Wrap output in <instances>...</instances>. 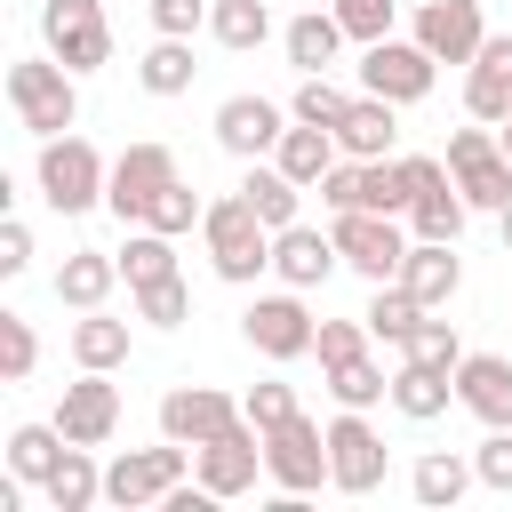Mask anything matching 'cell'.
<instances>
[{
	"label": "cell",
	"instance_id": "6da1fadb",
	"mask_svg": "<svg viewBox=\"0 0 512 512\" xmlns=\"http://www.w3.org/2000/svg\"><path fill=\"white\" fill-rule=\"evenodd\" d=\"M8 104H16V128L72 136V120H80V72L56 64V56H16L8 64Z\"/></svg>",
	"mask_w": 512,
	"mask_h": 512
},
{
	"label": "cell",
	"instance_id": "7a4b0ae2",
	"mask_svg": "<svg viewBox=\"0 0 512 512\" xmlns=\"http://www.w3.org/2000/svg\"><path fill=\"white\" fill-rule=\"evenodd\" d=\"M200 232H208V264H216V280H232V288H248L256 272H272V224L240 200V192H224V200H208V216H200Z\"/></svg>",
	"mask_w": 512,
	"mask_h": 512
},
{
	"label": "cell",
	"instance_id": "3957f363",
	"mask_svg": "<svg viewBox=\"0 0 512 512\" xmlns=\"http://www.w3.org/2000/svg\"><path fill=\"white\" fill-rule=\"evenodd\" d=\"M104 184H112V160H104L88 136H40V200H48L56 216L96 208Z\"/></svg>",
	"mask_w": 512,
	"mask_h": 512
},
{
	"label": "cell",
	"instance_id": "277c9868",
	"mask_svg": "<svg viewBox=\"0 0 512 512\" xmlns=\"http://www.w3.org/2000/svg\"><path fill=\"white\" fill-rule=\"evenodd\" d=\"M336 248H344V264L376 288V280H400V264H408V240L416 232H400V216H384V208H336Z\"/></svg>",
	"mask_w": 512,
	"mask_h": 512
},
{
	"label": "cell",
	"instance_id": "5b68a950",
	"mask_svg": "<svg viewBox=\"0 0 512 512\" xmlns=\"http://www.w3.org/2000/svg\"><path fill=\"white\" fill-rule=\"evenodd\" d=\"M264 472L280 480V496H312L328 480V424H312L304 408L288 424H272L264 432Z\"/></svg>",
	"mask_w": 512,
	"mask_h": 512
},
{
	"label": "cell",
	"instance_id": "8992f818",
	"mask_svg": "<svg viewBox=\"0 0 512 512\" xmlns=\"http://www.w3.org/2000/svg\"><path fill=\"white\" fill-rule=\"evenodd\" d=\"M184 440H160V448H120L112 464H104V504H120V512H136V504H160L176 480H184Z\"/></svg>",
	"mask_w": 512,
	"mask_h": 512
},
{
	"label": "cell",
	"instance_id": "52a82bcc",
	"mask_svg": "<svg viewBox=\"0 0 512 512\" xmlns=\"http://www.w3.org/2000/svg\"><path fill=\"white\" fill-rule=\"evenodd\" d=\"M448 176H456V192L472 208H504L512 200V152H504V136H488V120L456 128L448 136Z\"/></svg>",
	"mask_w": 512,
	"mask_h": 512
},
{
	"label": "cell",
	"instance_id": "ba28073f",
	"mask_svg": "<svg viewBox=\"0 0 512 512\" xmlns=\"http://www.w3.org/2000/svg\"><path fill=\"white\" fill-rule=\"evenodd\" d=\"M40 40H48V56H56V64H72V72L112 64V24H104V0H48V8H40Z\"/></svg>",
	"mask_w": 512,
	"mask_h": 512
},
{
	"label": "cell",
	"instance_id": "9c48e42d",
	"mask_svg": "<svg viewBox=\"0 0 512 512\" xmlns=\"http://www.w3.org/2000/svg\"><path fill=\"white\" fill-rule=\"evenodd\" d=\"M432 64H440V56H432L424 40H392V32H384V40H368V56H360V88L384 96V104H424V96H432Z\"/></svg>",
	"mask_w": 512,
	"mask_h": 512
},
{
	"label": "cell",
	"instance_id": "30bf717a",
	"mask_svg": "<svg viewBox=\"0 0 512 512\" xmlns=\"http://www.w3.org/2000/svg\"><path fill=\"white\" fill-rule=\"evenodd\" d=\"M384 440H376V424H368V408H344L336 424H328V488H344V496H368V488H384Z\"/></svg>",
	"mask_w": 512,
	"mask_h": 512
},
{
	"label": "cell",
	"instance_id": "8fae6325",
	"mask_svg": "<svg viewBox=\"0 0 512 512\" xmlns=\"http://www.w3.org/2000/svg\"><path fill=\"white\" fill-rule=\"evenodd\" d=\"M176 184V152L168 144H128L120 160H112V184H104V208L120 216V224H144V208L160 200Z\"/></svg>",
	"mask_w": 512,
	"mask_h": 512
},
{
	"label": "cell",
	"instance_id": "7c38bea8",
	"mask_svg": "<svg viewBox=\"0 0 512 512\" xmlns=\"http://www.w3.org/2000/svg\"><path fill=\"white\" fill-rule=\"evenodd\" d=\"M240 336H248L264 360H304V352H312V336H320V320L304 312V296H296V288H280V296H256V304L240 312Z\"/></svg>",
	"mask_w": 512,
	"mask_h": 512
},
{
	"label": "cell",
	"instance_id": "4fadbf2b",
	"mask_svg": "<svg viewBox=\"0 0 512 512\" xmlns=\"http://www.w3.org/2000/svg\"><path fill=\"white\" fill-rule=\"evenodd\" d=\"M56 432L80 440V448H104V440L120 432V384H112V368H80V384H64Z\"/></svg>",
	"mask_w": 512,
	"mask_h": 512
},
{
	"label": "cell",
	"instance_id": "5bb4252c",
	"mask_svg": "<svg viewBox=\"0 0 512 512\" xmlns=\"http://www.w3.org/2000/svg\"><path fill=\"white\" fill-rule=\"evenodd\" d=\"M240 424V400H224L216 384H176L160 392V440H184V448H208L216 432Z\"/></svg>",
	"mask_w": 512,
	"mask_h": 512
},
{
	"label": "cell",
	"instance_id": "9a60e30c",
	"mask_svg": "<svg viewBox=\"0 0 512 512\" xmlns=\"http://www.w3.org/2000/svg\"><path fill=\"white\" fill-rule=\"evenodd\" d=\"M288 120H296V112H280L272 96H224V104H216V144H224L232 160H264V152L288 136Z\"/></svg>",
	"mask_w": 512,
	"mask_h": 512
},
{
	"label": "cell",
	"instance_id": "2e32d148",
	"mask_svg": "<svg viewBox=\"0 0 512 512\" xmlns=\"http://www.w3.org/2000/svg\"><path fill=\"white\" fill-rule=\"evenodd\" d=\"M192 456H200V488H216V496H248L256 472H264V432L240 416L232 432H216V440L192 448Z\"/></svg>",
	"mask_w": 512,
	"mask_h": 512
},
{
	"label": "cell",
	"instance_id": "e0dca14e",
	"mask_svg": "<svg viewBox=\"0 0 512 512\" xmlns=\"http://www.w3.org/2000/svg\"><path fill=\"white\" fill-rule=\"evenodd\" d=\"M416 40L440 56V64H472L488 24H480V0H424L416 8Z\"/></svg>",
	"mask_w": 512,
	"mask_h": 512
},
{
	"label": "cell",
	"instance_id": "ac0fdd59",
	"mask_svg": "<svg viewBox=\"0 0 512 512\" xmlns=\"http://www.w3.org/2000/svg\"><path fill=\"white\" fill-rule=\"evenodd\" d=\"M464 112L488 120V128L512 120V32H488V40H480V56H472V72H464Z\"/></svg>",
	"mask_w": 512,
	"mask_h": 512
},
{
	"label": "cell",
	"instance_id": "d6986e66",
	"mask_svg": "<svg viewBox=\"0 0 512 512\" xmlns=\"http://www.w3.org/2000/svg\"><path fill=\"white\" fill-rule=\"evenodd\" d=\"M344 264V248H336V232H320V224H288V232H272V272L288 280V288H320L328 272Z\"/></svg>",
	"mask_w": 512,
	"mask_h": 512
},
{
	"label": "cell",
	"instance_id": "ffe728a7",
	"mask_svg": "<svg viewBox=\"0 0 512 512\" xmlns=\"http://www.w3.org/2000/svg\"><path fill=\"white\" fill-rule=\"evenodd\" d=\"M456 400H464L480 424H512V360H504V352H464Z\"/></svg>",
	"mask_w": 512,
	"mask_h": 512
},
{
	"label": "cell",
	"instance_id": "44dd1931",
	"mask_svg": "<svg viewBox=\"0 0 512 512\" xmlns=\"http://www.w3.org/2000/svg\"><path fill=\"white\" fill-rule=\"evenodd\" d=\"M400 280H408V296L424 304V312H440L456 288H464V264H456V240H408V264H400Z\"/></svg>",
	"mask_w": 512,
	"mask_h": 512
},
{
	"label": "cell",
	"instance_id": "7402d4cb",
	"mask_svg": "<svg viewBox=\"0 0 512 512\" xmlns=\"http://www.w3.org/2000/svg\"><path fill=\"white\" fill-rule=\"evenodd\" d=\"M400 104H384V96H352V112L336 120V144H344V160H392V136H400V120H392Z\"/></svg>",
	"mask_w": 512,
	"mask_h": 512
},
{
	"label": "cell",
	"instance_id": "603a6c76",
	"mask_svg": "<svg viewBox=\"0 0 512 512\" xmlns=\"http://www.w3.org/2000/svg\"><path fill=\"white\" fill-rule=\"evenodd\" d=\"M240 200L272 224V232H288L296 224V208H304V184L280 168V160H248V176H240Z\"/></svg>",
	"mask_w": 512,
	"mask_h": 512
},
{
	"label": "cell",
	"instance_id": "cb8c5ba5",
	"mask_svg": "<svg viewBox=\"0 0 512 512\" xmlns=\"http://www.w3.org/2000/svg\"><path fill=\"white\" fill-rule=\"evenodd\" d=\"M112 280H120V256H104V248H72V256L56 264V296H64L72 312H96V304L112 296Z\"/></svg>",
	"mask_w": 512,
	"mask_h": 512
},
{
	"label": "cell",
	"instance_id": "d4e9b609",
	"mask_svg": "<svg viewBox=\"0 0 512 512\" xmlns=\"http://www.w3.org/2000/svg\"><path fill=\"white\" fill-rule=\"evenodd\" d=\"M336 152H344V144H336V128H312V120H296V128L272 144V160H280V168H288L304 192H312V184L336 168Z\"/></svg>",
	"mask_w": 512,
	"mask_h": 512
},
{
	"label": "cell",
	"instance_id": "484cf974",
	"mask_svg": "<svg viewBox=\"0 0 512 512\" xmlns=\"http://www.w3.org/2000/svg\"><path fill=\"white\" fill-rule=\"evenodd\" d=\"M448 400H456V376H440V368H424V360H400V368H392V408H400L408 424H432Z\"/></svg>",
	"mask_w": 512,
	"mask_h": 512
},
{
	"label": "cell",
	"instance_id": "4316f807",
	"mask_svg": "<svg viewBox=\"0 0 512 512\" xmlns=\"http://www.w3.org/2000/svg\"><path fill=\"white\" fill-rule=\"evenodd\" d=\"M344 40H352V32L336 24V8H304V16L288 24V64H296V72H328Z\"/></svg>",
	"mask_w": 512,
	"mask_h": 512
},
{
	"label": "cell",
	"instance_id": "83f0119b",
	"mask_svg": "<svg viewBox=\"0 0 512 512\" xmlns=\"http://www.w3.org/2000/svg\"><path fill=\"white\" fill-rule=\"evenodd\" d=\"M464 216H472V200H464V192H456V176H448V184L416 192L408 232H416V240H464Z\"/></svg>",
	"mask_w": 512,
	"mask_h": 512
},
{
	"label": "cell",
	"instance_id": "f1b7e54d",
	"mask_svg": "<svg viewBox=\"0 0 512 512\" xmlns=\"http://www.w3.org/2000/svg\"><path fill=\"white\" fill-rule=\"evenodd\" d=\"M360 320H368V336H376V344H408V336H416V320H424V304L408 296V280H376V296H368V312H360Z\"/></svg>",
	"mask_w": 512,
	"mask_h": 512
},
{
	"label": "cell",
	"instance_id": "f546056e",
	"mask_svg": "<svg viewBox=\"0 0 512 512\" xmlns=\"http://www.w3.org/2000/svg\"><path fill=\"white\" fill-rule=\"evenodd\" d=\"M72 360H80V368H120V360H128V320H112L104 304L80 312V320H72Z\"/></svg>",
	"mask_w": 512,
	"mask_h": 512
},
{
	"label": "cell",
	"instance_id": "4dcf8cb0",
	"mask_svg": "<svg viewBox=\"0 0 512 512\" xmlns=\"http://www.w3.org/2000/svg\"><path fill=\"white\" fill-rule=\"evenodd\" d=\"M64 448H72V440H64L56 424H16V432H8V472H16V480H40V488H48V472L64 464Z\"/></svg>",
	"mask_w": 512,
	"mask_h": 512
},
{
	"label": "cell",
	"instance_id": "1f68e13d",
	"mask_svg": "<svg viewBox=\"0 0 512 512\" xmlns=\"http://www.w3.org/2000/svg\"><path fill=\"white\" fill-rule=\"evenodd\" d=\"M208 32H216L232 56H248V48L272 40V8H264V0H208Z\"/></svg>",
	"mask_w": 512,
	"mask_h": 512
},
{
	"label": "cell",
	"instance_id": "d6a6232c",
	"mask_svg": "<svg viewBox=\"0 0 512 512\" xmlns=\"http://www.w3.org/2000/svg\"><path fill=\"white\" fill-rule=\"evenodd\" d=\"M192 72H200V64H192V40H168V32H160V40L144 48V64H136L144 96H184V88H192Z\"/></svg>",
	"mask_w": 512,
	"mask_h": 512
},
{
	"label": "cell",
	"instance_id": "836d02e7",
	"mask_svg": "<svg viewBox=\"0 0 512 512\" xmlns=\"http://www.w3.org/2000/svg\"><path fill=\"white\" fill-rule=\"evenodd\" d=\"M472 480H480V472H472L464 456H448V448H432V456H416V472H408V488H416V504H432V512H440V504H456V496H464Z\"/></svg>",
	"mask_w": 512,
	"mask_h": 512
},
{
	"label": "cell",
	"instance_id": "e575fe53",
	"mask_svg": "<svg viewBox=\"0 0 512 512\" xmlns=\"http://www.w3.org/2000/svg\"><path fill=\"white\" fill-rule=\"evenodd\" d=\"M96 496H104V472H96V456L72 440V448H64V464L48 472V504H56V512H88Z\"/></svg>",
	"mask_w": 512,
	"mask_h": 512
},
{
	"label": "cell",
	"instance_id": "d590c367",
	"mask_svg": "<svg viewBox=\"0 0 512 512\" xmlns=\"http://www.w3.org/2000/svg\"><path fill=\"white\" fill-rule=\"evenodd\" d=\"M360 208H384V216H408V208H416V184H408V160H360Z\"/></svg>",
	"mask_w": 512,
	"mask_h": 512
},
{
	"label": "cell",
	"instance_id": "8d00e7d4",
	"mask_svg": "<svg viewBox=\"0 0 512 512\" xmlns=\"http://www.w3.org/2000/svg\"><path fill=\"white\" fill-rule=\"evenodd\" d=\"M168 272H176V248H168V232L136 224V232H128V248H120V280H128V288H144V280H168Z\"/></svg>",
	"mask_w": 512,
	"mask_h": 512
},
{
	"label": "cell",
	"instance_id": "74e56055",
	"mask_svg": "<svg viewBox=\"0 0 512 512\" xmlns=\"http://www.w3.org/2000/svg\"><path fill=\"white\" fill-rule=\"evenodd\" d=\"M328 392H336V408H376V400H392V376L360 352V360H336L328 368Z\"/></svg>",
	"mask_w": 512,
	"mask_h": 512
},
{
	"label": "cell",
	"instance_id": "f35d334b",
	"mask_svg": "<svg viewBox=\"0 0 512 512\" xmlns=\"http://www.w3.org/2000/svg\"><path fill=\"white\" fill-rule=\"evenodd\" d=\"M400 360H424V368L456 376V368H464V336H456L448 320H432V312H424V320H416V336L400 344Z\"/></svg>",
	"mask_w": 512,
	"mask_h": 512
},
{
	"label": "cell",
	"instance_id": "ab89813d",
	"mask_svg": "<svg viewBox=\"0 0 512 512\" xmlns=\"http://www.w3.org/2000/svg\"><path fill=\"white\" fill-rule=\"evenodd\" d=\"M288 112H296V120H312V128H336V120L352 112V96H344L328 72H304V88L288 96Z\"/></svg>",
	"mask_w": 512,
	"mask_h": 512
},
{
	"label": "cell",
	"instance_id": "60d3db41",
	"mask_svg": "<svg viewBox=\"0 0 512 512\" xmlns=\"http://www.w3.org/2000/svg\"><path fill=\"white\" fill-rule=\"evenodd\" d=\"M136 296V320H152V328H184L192 320V296H184V280L168 272V280H144V288H128Z\"/></svg>",
	"mask_w": 512,
	"mask_h": 512
},
{
	"label": "cell",
	"instance_id": "b9f144b4",
	"mask_svg": "<svg viewBox=\"0 0 512 512\" xmlns=\"http://www.w3.org/2000/svg\"><path fill=\"white\" fill-rule=\"evenodd\" d=\"M32 368H40V336H32V320H24V312H0V376L24 384Z\"/></svg>",
	"mask_w": 512,
	"mask_h": 512
},
{
	"label": "cell",
	"instance_id": "7bdbcfd3",
	"mask_svg": "<svg viewBox=\"0 0 512 512\" xmlns=\"http://www.w3.org/2000/svg\"><path fill=\"white\" fill-rule=\"evenodd\" d=\"M200 216H208V208H200V192H192L184 176H176V184H168V192L144 208V224H152V232H168V240H176V232H192Z\"/></svg>",
	"mask_w": 512,
	"mask_h": 512
},
{
	"label": "cell",
	"instance_id": "ee69618b",
	"mask_svg": "<svg viewBox=\"0 0 512 512\" xmlns=\"http://www.w3.org/2000/svg\"><path fill=\"white\" fill-rule=\"evenodd\" d=\"M472 472H480V488L512 496V424H488V440L472 448Z\"/></svg>",
	"mask_w": 512,
	"mask_h": 512
},
{
	"label": "cell",
	"instance_id": "f6af8a7d",
	"mask_svg": "<svg viewBox=\"0 0 512 512\" xmlns=\"http://www.w3.org/2000/svg\"><path fill=\"white\" fill-rule=\"evenodd\" d=\"M328 8H336V24H344L360 48H368V40H384V32H392V16H400V0H328Z\"/></svg>",
	"mask_w": 512,
	"mask_h": 512
},
{
	"label": "cell",
	"instance_id": "bcb514c9",
	"mask_svg": "<svg viewBox=\"0 0 512 512\" xmlns=\"http://www.w3.org/2000/svg\"><path fill=\"white\" fill-rule=\"evenodd\" d=\"M312 352H320V368H336V360H360V352H368V320H320Z\"/></svg>",
	"mask_w": 512,
	"mask_h": 512
},
{
	"label": "cell",
	"instance_id": "7dc6e473",
	"mask_svg": "<svg viewBox=\"0 0 512 512\" xmlns=\"http://www.w3.org/2000/svg\"><path fill=\"white\" fill-rule=\"evenodd\" d=\"M240 416H248L256 432H272V424H288V416H296V384H248V400H240Z\"/></svg>",
	"mask_w": 512,
	"mask_h": 512
},
{
	"label": "cell",
	"instance_id": "c3c4849f",
	"mask_svg": "<svg viewBox=\"0 0 512 512\" xmlns=\"http://www.w3.org/2000/svg\"><path fill=\"white\" fill-rule=\"evenodd\" d=\"M208 24V0H152V32H168V40H192Z\"/></svg>",
	"mask_w": 512,
	"mask_h": 512
},
{
	"label": "cell",
	"instance_id": "681fc988",
	"mask_svg": "<svg viewBox=\"0 0 512 512\" xmlns=\"http://www.w3.org/2000/svg\"><path fill=\"white\" fill-rule=\"evenodd\" d=\"M24 264H32V232H24V224H16V216H8V224H0V272H8V280H16V272H24Z\"/></svg>",
	"mask_w": 512,
	"mask_h": 512
},
{
	"label": "cell",
	"instance_id": "f907efd6",
	"mask_svg": "<svg viewBox=\"0 0 512 512\" xmlns=\"http://www.w3.org/2000/svg\"><path fill=\"white\" fill-rule=\"evenodd\" d=\"M496 224H504V248H512V200H504V208H496Z\"/></svg>",
	"mask_w": 512,
	"mask_h": 512
},
{
	"label": "cell",
	"instance_id": "816d5d0a",
	"mask_svg": "<svg viewBox=\"0 0 512 512\" xmlns=\"http://www.w3.org/2000/svg\"><path fill=\"white\" fill-rule=\"evenodd\" d=\"M504 152H512V120H504Z\"/></svg>",
	"mask_w": 512,
	"mask_h": 512
}]
</instances>
